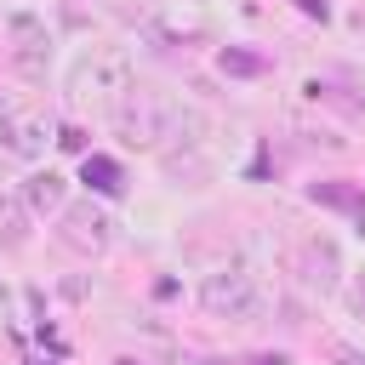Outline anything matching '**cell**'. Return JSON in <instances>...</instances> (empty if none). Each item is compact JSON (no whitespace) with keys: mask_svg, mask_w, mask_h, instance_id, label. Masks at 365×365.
<instances>
[{"mask_svg":"<svg viewBox=\"0 0 365 365\" xmlns=\"http://www.w3.org/2000/svg\"><path fill=\"white\" fill-rule=\"evenodd\" d=\"M29 245V205L0 194V251H23Z\"/></svg>","mask_w":365,"mask_h":365,"instance_id":"obj_11","label":"cell"},{"mask_svg":"<svg viewBox=\"0 0 365 365\" xmlns=\"http://www.w3.org/2000/svg\"><path fill=\"white\" fill-rule=\"evenodd\" d=\"M342 302H348V319L365 331V274H354V285L342 291Z\"/></svg>","mask_w":365,"mask_h":365,"instance_id":"obj_14","label":"cell"},{"mask_svg":"<svg viewBox=\"0 0 365 365\" xmlns=\"http://www.w3.org/2000/svg\"><path fill=\"white\" fill-rule=\"evenodd\" d=\"M297 279H302V291H314V297H336V291H342V251H336V240L308 234V240L297 245Z\"/></svg>","mask_w":365,"mask_h":365,"instance_id":"obj_7","label":"cell"},{"mask_svg":"<svg viewBox=\"0 0 365 365\" xmlns=\"http://www.w3.org/2000/svg\"><path fill=\"white\" fill-rule=\"evenodd\" d=\"M251 365H285V359H279V354H262V359H251Z\"/></svg>","mask_w":365,"mask_h":365,"instance_id":"obj_15","label":"cell"},{"mask_svg":"<svg viewBox=\"0 0 365 365\" xmlns=\"http://www.w3.org/2000/svg\"><path fill=\"white\" fill-rule=\"evenodd\" d=\"M131 51L125 46H91L74 68H68V97L74 103H91V108H120L131 97Z\"/></svg>","mask_w":365,"mask_h":365,"instance_id":"obj_2","label":"cell"},{"mask_svg":"<svg viewBox=\"0 0 365 365\" xmlns=\"http://www.w3.org/2000/svg\"><path fill=\"white\" fill-rule=\"evenodd\" d=\"M114 125L131 148H165V143H200V114L182 108L171 91H154V86H137L120 108H114Z\"/></svg>","mask_w":365,"mask_h":365,"instance_id":"obj_1","label":"cell"},{"mask_svg":"<svg viewBox=\"0 0 365 365\" xmlns=\"http://www.w3.org/2000/svg\"><path fill=\"white\" fill-rule=\"evenodd\" d=\"M6 46H11V68L29 80H46L51 68V29L40 11H11L6 17Z\"/></svg>","mask_w":365,"mask_h":365,"instance_id":"obj_4","label":"cell"},{"mask_svg":"<svg viewBox=\"0 0 365 365\" xmlns=\"http://www.w3.org/2000/svg\"><path fill=\"white\" fill-rule=\"evenodd\" d=\"M51 143H57V125H51L46 114L17 108V103L0 97V154H11V160H40Z\"/></svg>","mask_w":365,"mask_h":365,"instance_id":"obj_6","label":"cell"},{"mask_svg":"<svg viewBox=\"0 0 365 365\" xmlns=\"http://www.w3.org/2000/svg\"><path fill=\"white\" fill-rule=\"evenodd\" d=\"M200 308L211 319H257L268 308V291H262V279L251 268L228 262V268H217V274L200 279Z\"/></svg>","mask_w":365,"mask_h":365,"instance_id":"obj_3","label":"cell"},{"mask_svg":"<svg viewBox=\"0 0 365 365\" xmlns=\"http://www.w3.org/2000/svg\"><path fill=\"white\" fill-rule=\"evenodd\" d=\"M80 177L91 182V194H125V171H120V160H108V154H86Z\"/></svg>","mask_w":365,"mask_h":365,"instance_id":"obj_12","label":"cell"},{"mask_svg":"<svg viewBox=\"0 0 365 365\" xmlns=\"http://www.w3.org/2000/svg\"><path fill=\"white\" fill-rule=\"evenodd\" d=\"M63 194H68V182H63L57 171H34V177L23 182V205H29V211H63Z\"/></svg>","mask_w":365,"mask_h":365,"instance_id":"obj_9","label":"cell"},{"mask_svg":"<svg viewBox=\"0 0 365 365\" xmlns=\"http://www.w3.org/2000/svg\"><path fill=\"white\" fill-rule=\"evenodd\" d=\"M177 6H205V0H177Z\"/></svg>","mask_w":365,"mask_h":365,"instance_id":"obj_16","label":"cell"},{"mask_svg":"<svg viewBox=\"0 0 365 365\" xmlns=\"http://www.w3.org/2000/svg\"><path fill=\"white\" fill-rule=\"evenodd\" d=\"M165 177H171V182H188V188H200V182L211 177V160L200 154V143H182V148H171V154H165Z\"/></svg>","mask_w":365,"mask_h":365,"instance_id":"obj_8","label":"cell"},{"mask_svg":"<svg viewBox=\"0 0 365 365\" xmlns=\"http://www.w3.org/2000/svg\"><path fill=\"white\" fill-rule=\"evenodd\" d=\"M108 365H137V359H108Z\"/></svg>","mask_w":365,"mask_h":365,"instance_id":"obj_17","label":"cell"},{"mask_svg":"<svg viewBox=\"0 0 365 365\" xmlns=\"http://www.w3.org/2000/svg\"><path fill=\"white\" fill-rule=\"evenodd\" d=\"M57 240H63L68 251H80V257H103V251L114 245V217H108L97 200H74V205H63V217H57Z\"/></svg>","mask_w":365,"mask_h":365,"instance_id":"obj_5","label":"cell"},{"mask_svg":"<svg viewBox=\"0 0 365 365\" xmlns=\"http://www.w3.org/2000/svg\"><path fill=\"white\" fill-rule=\"evenodd\" d=\"M308 200H314V205L354 211V222H359V234H365V194H359V188H348V182H314V188H308Z\"/></svg>","mask_w":365,"mask_h":365,"instance_id":"obj_10","label":"cell"},{"mask_svg":"<svg viewBox=\"0 0 365 365\" xmlns=\"http://www.w3.org/2000/svg\"><path fill=\"white\" fill-rule=\"evenodd\" d=\"M217 63H222V74H262V68H268V63H262L257 51H245V46H228Z\"/></svg>","mask_w":365,"mask_h":365,"instance_id":"obj_13","label":"cell"}]
</instances>
